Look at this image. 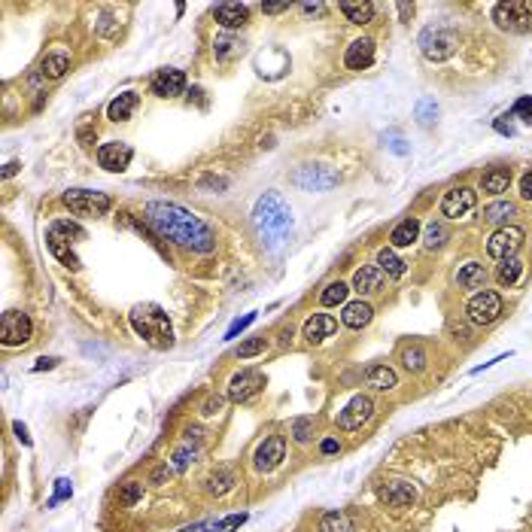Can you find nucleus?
Segmentation results:
<instances>
[{"label":"nucleus","mask_w":532,"mask_h":532,"mask_svg":"<svg viewBox=\"0 0 532 532\" xmlns=\"http://www.w3.org/2000/svg\"><path fill=\"white\" fill-rule=\"evenodd\" d=\"M508 186H511V171H508V167H493V171H487L484 180H481V189L490 192V195L508 192Z\"/></svg>","instance_id":"nucleus-24"},{"label":"nucleus","mask_w":532,"mask_h":532,"mask_svg":"<svg viewBox=\"0 0 532 532\" xmlns=\"http://www.w3.org/2000/svg\"><path fill=\"white\" fill-rule=\"evenodd\" d=\"M420 46H423V55H426V58H432V61H444L447 55H453L456 40H453V34L432 31V28H429V31L420 37Z\"/></svg>","instance_id":"nucleus-14"},{"label":"nucleus","mask_w":532,"mask_h":532,"mask_svg":"<svg viewBox=\"0 0 532 532\" xmlns=\"http://www.w3.org/2000/svg\"><path fill=\"white\" fill-rule=\"evenodd\" d=\"M499 314H502V295L499 292L484 289L469 301V320L478 323V326H487V323L499 320Z\"/></svg>","instance_id":"nucleus-9"},{"label":"nucleus","mask_w":532,"mask_h":532,"mask_svg":"<svg viewBox=\"0 0 532 532\" xmlns=\"http://www.w3.org/2000/svg\"><path fill=\"white\" fill-rule=\"evenodd\" d=\"M55 484H58V493H55V499H52V502H58V499L70 496V484H68V481H55Z\"/></svg>","instance_id":"nucleus-51"},{"label":"nucleus","mask_w":532,"mask_h":532,"mask_svg":"<svg viewBox=\"0 0 532 532\" xmlns=\"http://www.w3.org/2000/svg\"><path fill=\"white\" fill-rule=\"evenodd\" d=\"M511 216H514V204L511 201H493V204L484 207V219L487 223H493V225L508 223Z\"/></svg>","instance_id":"nucleus-30"},{"label":"nucleus","mask_w":532,"mask_h":532,"mask_svg":"<svg viewBox=\"0 0 532 532\" xmlns=\"http://www.w3.org/2000/svg\"><path fill=\"white\" fill-rule=\"evenodd\" d=\"M520 274H523V265L517 262V258H505V262L499 265V271H496L502 286H514L517 280H520Z\"/></svg>","instance_id":"nucleus-33"},{"label":"nucleus","mask_w":532,"mask_h":532,"mask_svg":"<svg viewBox=\"0 0 532 532\" xmlns=\"http://www.w3.org/2000/svg\"><path fill=\"white\" fill-rule=\"evenodd\" d=\"M64 204H68L70 213H76V216H107V210L113 207L110 195H103V192H88V189L64 192Z\"/></svg>","instance_id":"nucleus-5"},{"label":"nucleus","mask_w":532,"mask_h":532,"mask_svg":"<svg viewBox=\"0 0 532 532\" xmlns=\"http://www.w3.org/2000/svg\"><path fill=\"white\" fill-rule=\"evenodd\" d=\"M444 238H447V232H444V225L441 223H429V228H426V247L429 249H438L441 243H444Z\"/></svg>","instance_id":"nucleus-38"},{"label":"nucleus","mask_w":532,"mask_h":532,"mask_svg":"<svg viewBox=\"0 0 532 532\" xmlns=\"http://www.w3.org/2000/svg\"><path fill=\"white\" fill-rule=\"evenodd\" d=\"M262 10L268 12V16H277V12H286V10H289V3H262Z\"/></svg>","instance_id":"nucleus-46"},{"label":"nucleus","mask_w":532,"mask_h":532,"mask_svg":"<svg viewBox=\"0 0 532 532\" xmlns=\"http://www.w3.org/2000/svg\"><path fill=\"white\" fill-rule=\"evenodd\" d=\"M34 335V326L31 320H28V314H21V310H6L3 316H0V341L3 347H21L28 344Z\"/></svg>","instance_id":"nucleus-6"},{"label":"nucleus","mask_w":532,"mask_h":532,"mask_svg":"<svg viewBox=\"0 0 532 532\" xmlns=\"http://www.w3.org/2000/svg\"><path fill=\"white\" fill-rule=\"evenodd\" d=\"M12 429H16V435H19V441L21 444H31V435H28V429L21 423H12Z\"/></svg>","instance_id":"nucleus-50"},{"label":"nucleus","mask_w":532,"mask_h":532,"mask_svg":"<svg viewBox=\"0 0 532 532\" xmlns=\"http://www.w3.org/2000/svg\"><path fill=\"white\" fill-rule=\"evenodd\" d=\"M131 326L143 341H150L152 347H171L174 344V331L167 323V314L155 305H140L131 310Z\"/></svg>","instance_id":"nucleus-2"},{"label":"nucleus","mask_w":532,"mask_h":532,"mask_svg":"<svg viewBox=\"0 0 532 532\" xmlns=\"http://www.w3.org/2000/svg\"><path fill=\"white\" fill-rule=\"evenodd\" d=\"M310 435H314V420H310V417H298V420H295V423H292V438L298 441V444H305Z\"/></svg>","instance_id":"nucleus-36"},{"label":"nucleus","mask_w":532,"mask_h":532,"mask_svg":"<svg viewBox=\"0 0 532 532\" xmlns=\"http://www.w3.org/2000/svg\"><path fill=\"white\" fill-rule=\"evenodd\" d=\"M402 362H405V368H411V371H420V368L426 365V353L420 350V347H408V350L402 353Z\"/></svg>","instance_id":"nucleus-37"},{"label":"nucleus","mask_w":532,"mask_h":532,"mask_svg":"<svg viewBox=\"0 0 532 532\" xmlns=\"http://www.w3.org/2000/svg\"><path fill=\"white\" fill-rule=\"evenodd\" d=\"M70 68V58L64 55V52H52V55L43 58V64H40V73L46 79H61L64 73H68Z\"/></svg>","instance_id":"nucleus-26"},{"label":"nucleus","mask_w":532,"mask_h":532,"mask_svg":"<svg viewBox=\"0 0 532 532\" xmlns=\"http://www.w3.org/2000/svg\"><path fill=\"white\" fill-rule=\"evenodd\" d=\"M262 387H265V378L258 371H241L232 378V383H228V398H232V402H247V398H253Z\"/></svg>","instance_id":"nucleus-15"},{"label":"nucleus","mask_w":532,"mask_h":532,"mask_svg":"<svg viewBox=\"0 0 532 532\" xmlns=\"http://www.w3.org/2000/svg\"><path fill=\"white\" fill-rule=\"evenodd\" d=\"M232 52H234V40H232V37H223V40H216V58H223V61H225Z\"/></svg>","instance_id":"nucleus-43"},{"label":"nucleus","mask_w":532,"mask_h":532,"mask_svg":"<svg viewBox=\"0 0 532 532\" xmlns=\"http://www.w3.org/2000/svg\"><path fill=\"white\" fill-rule=\"evenodd\" d=\"M493 19L502 31H529L532 28V6L523 0H511V3H496Z\"/></svg>","instance_id":"nucleus-7"},{"label":"nucleus","mask_w":532,"mask_h":532,"mask_svg":"<svg viewBox=\"0 0 532 532\" xmlns=\"http://www.w3.org/2000/svg\"><path fill=\"white\" fill-rule=\"evenodd\" d=\"M183 88H186V73L176 68L158 70L152 79V94H158V98H176Z\"/></svg>","instance_id":"nucleus-16"},{"label":"nucleus","mask_w":532,"mask_h":532,"mask_svg":"<svg viewBox=\"0 0 532 532\" xmlns=\"http://www.w3.org/2000/svg\"><path fill=\"white\" fill-rule=\"evenodd\" d=\"M70 238H85V232L76 223H52L49 232H46V243H49L52 256L61 258L70 271H76L79 268V258H76V253H73V247H70Z\"/></svg>","instance_id":"nucleus-4"},{"label":"nucleus","mask_w":532,"mask_h":532,"mask_svg":"<svg viewBox=\"0 0 532 532\" xmlns=\"http://www.w3.org/2000/svg\"><path fill=\"white\" fill-rule=\"evenodd\" d=\"M529 6H532V0H529Z\"/></svg>","instance_id":"nucleus-55"},{"label":"nucleus","mask_w":532,"mask_h":532,"mask_svg":"<svg viewBox=\"0 0 532 532\" xmlns=\"http://www.w3.org/2000/svg\"><path fill=\"white\" fill-rule=\"evenodd\" d=\"M301 10H305L307 16H323V12H326V3H305Z\"/></svg>","instance_id":"nucleus-48"},{"label":"nucleus","mask_w":532,"mask_h":532,"mask_svg":"<svg viewBox=\"0 0 532 532\" xmlns=\"http://www.w3.org/2000/svg\"><path fill=\"white\" fill-rule=\"evenodd\" d=\"M380 499L387 502L389 508H411L413 502H417V490L405 481H393L380 490Z\"/></svg>","instance_id":"nucleus-18"},{"label":"nucleus","mask_w":532,"mask_h":532,"mask_svg":"<svg viewBox=\"0 0 532 532\" xmlns=\"http://www.w3.org/2000/svg\"><path fill=\"white\" fill-rule=\"evenodd\" d=\"M140 496H143V484H137V481H128L122 487V493H119V499H122V505H137Z\"/></svg>","instance_id":"nucleus-39"},{"label":"nucleus","mask_w":532,"mask_h":532,"mask_svg":"<svg viewBox=\"0 0 532 532\" xmlns=\"http://www.w3.org/2000/svg\"><path fill=\"white\" fill-rule=\"evenodd\" d=\"M420 238V223L417 219H405V223H398L393 228V234H389V243L398 249V247H411L413 241Z\"/></svg>","instance_id":"nucleus-25"},{"label":"nucleus","mask_w":532,"mask_h":532,"mask_svg":"<svg viewBox=\"0 0 532 532\" xmlns=\"http://www.w3.org/2000/svg\"><path fill=\"white\" fill-rule=\"evenodd\" d=\"M146 223L158 232V238L174 241L186 249H195V253H210L213 249V232L207 228V223L180 204H146Z\"/></svg>","instance_id":"nucleus-1"},{"label":"nucleus","mask_w":532,"mask_h":532,"mask_svg":"<svg viewBox=\"0 0 532 532\" xmlns=\"http://www.w3.org/2000/svg\"><path fill=\"white\" fill-rule=\"evenodd\" d=\"M219 408H223V398H207L204 402V413H216Z\"/></svg>","instance_id":"nucleus-49"},{"label":"nucleus","mask_w":532,"mask_h":532,"mask_svg":"<svg viewBox=\"0 0 532 532\" xmlns=\"http://www.w3.org/2000/svg\"><path fill=\"white\" fill-rule=\"evenodd\" d=\"M383 286V271L378 265H362V268L353 274V289L359 295H368V292H378Z\"/></svg>","instance_id":"nucleus-20"},{"label":"nucleus","mask_w":532,"mask_h":532,"mask_svg":"<svg viewBox=\"0 0 532 532\" xmlns=\"http://www.w3.org/2000/svg\"><path fill=\"white\" fill-rule=\"evenodd\" d=\"M347 292H350V286H347V283H341V280H335V283H329L326 289H323L320 301H323V305H326V307L344 305V301H347Z\"/></svg>","instance_id":"nucleus-32"},{"label":"nucleus","mask_w":532,"mask_h":532,"mask_svg":"<svg viewBox=\"0 0 532 532\" xmlns=\"http://www.w3.org/2000/svg\"><path fill=\"white\" fill-rule=\"evenodd\" d=\"M320 532H350V517L344 511H329L320 520Z\"/></svg>","instance_id":"nucleus-34"},{"label":"nucleus","mask_w":532,"mask_h":532,"mask_svg":"<svg viewBox=\"0 0 532 532\" xmlns=\"http://www.w3.org/2000/svg\"><path fill=\"white\" fill-rule=\"evenodd\" d=\"M253 320H256V314H247V316H243V320H238V323H234L232 329H228V335H225V338H234V335H238L241 329H247V326H249V323H253Z\"/></svg>","instance_id":"nucleus-44"},{"label":"nucleus","mask_w":532,"mask_h":532,"mask_svg":"<svg viewBox=\"0 0 532 532\" xmlns=\"http://www.w3.org/2000/svg\"><path fill=\"white\" fill-rule=\"evenodd\" d=\"M496 131L499 134H514V125L505 122V119H496Z\"/></svg>","instance_id":"nucleus-52"},{"label":"nucleus","mask_w":532,"mask_h":532,"mask_svg":"<svg viewBox=\"0 0 532 532\" xmlns=\"http://www.w3.org/2000/svg\"><path fill=\"white\" fill-rule=\"evenodd\" d=\"M371 411H374V402L368 396H356V398H350V405L338 413V426L347 432H353V429H362V423H368L371 420Z\"/></svg>","instance_id":"nucleus-11"},{"label":"nucleus","mask_w":532,"mask_h":532,"mask_svg":"<svg viewBox=\"0 0 532 532\" xmlns=\"http://www.w3.org/2000/svg\"><path fill=\"white\" fill-rule=\"evenodd\" d=\"M243 520H247V514H232V517H225V520L216 523V532H232V529H238Z\"/></svg>","instance_id":"nucleus-42"},{"label":"nucleus","mask_w":532,"mask_h":532,"mask_svg":"<svg viewBox=\"0 0 532 532\" xmlns=\"http://www.w3.org/2000/svg\"><path fill=\"white\" fill-rule=\"evenodd\" d=\"M256 228L265 234V238H283L286 234V228L292 225V213H289V207H286L283 201H280L277 195H265V198H258V204H256Z\"/></svg>","instance_id":"nucleus-3"},{"label":"nucleus","mask_w":532,"mask_h":532,"mask_svg":"<svg viewBox=\"0 0 532 532\" xmlns=\"http://www.w3.org/2000/svg\"><path fill=\"white\" fill-rule=\"evenodd\" d=\"M335 331H338V320H335V316H329V314H314L305 323V338L310 344L326 341V338L335 335Z\"/></svg>","instance_id":"nucleus-19"},{"label":"nucleus","mask_w":532,"mask_h":532,"mask_svg":"<svg viewBox=\"0 0 532 532\" xmlns=\"http://www.w3.org/2000/svg\"><path fill=\"white\" fill-rule=\"evenodd\" d=\"M365 380H368V387H371V389L387 393V389L396 387V371H393V368H387V365H371V368H368V374H365Z\"/></svg>","instance_id":"nucleus-27"},{"label":"nucleus","mask_w":532,"mask_h":532,"mask_svg":"<svg viewBox=\"0 0 532 532\" xmlns=\"http://www.w3.org/2000/svg\"><path fill=\"white\" fill-rule=\"evenodd\" d=\"M341 12L353 25H368L374 16V3H341Z\"/></svg>","instance_id":"nucleus-31"},{"label":"nucleus","mask_w":532,"mask_h":532,"mask_svg":"<svg viewBox=\"0 0 532 532\" xmlns=\"http://www.w3.org/2000/svg\"><path fill=\"white\" fill-rule=\"evenodd\" d=\"M520 195H523V198H529V201H532V174H526V176L520 180Z\"/></svg>","instance_id":"nucleus-47"},{"label":"nucleus","mask_w":532,"mask_h":532,"mask_svg":"<svg viewBox=\"0 0 532 532\" xmlns=\"http://www.w3.org/2000/svg\"><path fill=\"white\" fill-rule=\"evenodd\" d=\"M378 268H380L387 277H402V274H405V262L396 256L393 247H383L380 253H378Z\"/></svg>","instance_id":"nucleus-29"},{"label":"nucleus","mask_w":532,"mask_h":532,"mask_svg":"<svg viewBox=\"0 0 532 532\" xmlns=\"http://www.w3.org/2000/svg\"><path fill=\"white\" fill-rule=\"evenodd\" d=\"M210 487H207V490L213 493V496H223V493H228L234 487V475L228 469H219L216 475H210V481H207Z\"/></svg>","instance_id":"nucleus-35"},{"label":"nucleus","mask_w":532,"mask_h":532,"mask_svg":"<svg viewBox=\"0 0 532 532\" xmlns=\"http://www.w3.org/2000/svg\"><path fill=\"white\" fill-rule=\"evenodd\" d=\"M523 228H517V225H505V228H499L496 234H493L490 241H487V253H490L493 258H499V262H505V258H514L517 256V249L523 247Z\"/></svg>","instance_id":"nucleus-8"},{"label":"nucleus","mask_w":532,"mask_h":532,"mask_svg":"<svg viewBox=\"0 0 532 532\" xmlns=\"http://www.w3.org/2000/svg\"><path fill=\"white\" fill-rule=\"evenodd\" d=\"M249 19V10L243 3H219L216 6V21L228 31H234V28H241L243 21Z\"/></svg>","instance_id":"nucleus-23"},{"label":"nucleus","mask_w":532,"mask_h":532,"mask_svg":"<svg viewBox=\"0 0 532 532\" xmlns=\"http://www.w3.org/2000/svg\"><path fill=\"white\" fill-rule=\"evenodd\" d=\"M137 103H140V98H137L134 92H122L119 98L110 101L107 119H110V122H125V119H131V113L137 110Z\"/></svg>","instance_id":"nucleus-21"},{"label":"nucleus","mask_w":532,"mask_h":532,"mask_svg":"<svg viewBox=\"0 0 532 532\" xmlns=\"http://www.w3.org/2000/svg\"><path fill=\"white\" fill-rule=\"evenodd\" d=\"M371 61H374V43L368 40V37H362V40H353L350 46H347L344 64H347L350 70H365Z\"/></svg>","instance_id":"nucleus-17"},{"label":"nucleus","mask_w":532,"mask_h":532,"mask_svg":"<svg viewBox=\"0 0 532 532\" xmlns=\"http://www.w3.org/2000/svg\"><path fill=\"white\" fill-rule=\"evenodd\" d=\"M16 171H19V161H10V165L3 167V176H6V180H10V176L16 174Z\"/></svg>","instance_id":"nucleus-54"},{"label":"nucleus","mask_w":532,"mask_h":532,"mask_svg":"<svg viewBox=\"0 0 532 532\" xmlns=\"http://www.w3.org/2000/svg\"><path fill=\"white\" fill-rule=\"evenodd\" d=\"M286 456V441L283 435H271V438H265L262 444L256 450V471H274L280 462H283Z\"/></svg>","instance_id":"nucleus-13"},{"label":"nucleus","mask_w":532,"mask_h":532,"mask_svg":"<svg viewBox=\"0 0 532 532\" xmlns=\"http://www.w3.org/2000/svg\"><path fill=\"white\" fill-rule=\"evenodd\" d=\"M371 316H374L371 305H365V301H350V305L344 307V314H341V323L347 329H362V326L371 323Z\"/></svg>","instance_id":"nucleus-22"},{"label":"nucleus","mask_w":532,"mask_h":532,"mask_svg":"<svg viewBox=\"0 0 532 532\" xmlns=\"http://www.w3.org/2000/svg\"><path fill=\"white\" fill-rule=\"evenodd\" d=\"M320 450H323V453H335V450H338V441H335V438H326V441L320 444Z\"/></svg>","instance_id":"nucleus-53"},{"label":"nucleus","mask_w":532,"mask_h":532,"mask_svg":"<svg viewBox=\"0 0 532 532\" xmlns=\"http://www.w3.org/2000/svg\"><path fill=\"white\" fill-rule=\"evenodd\" d=\"M514 116H517V119H523L526 125H532V98H529V94L514 103Z\"/></svg>","instance_id":"nucleus-41"},{"label":"nucleus","mask_w":532,"mask_h":532,"mask_svg":"<svg viewBox=\"0 0 532 532\" xmlns=\"http://www.w3.org/2000/svg\"><path fill=\"white\" fill-rule=\"evenodd\" d=\"M475 204H478L475 189L456 186L444 195V201H441V213H444L447 219H462V216H469V213L475 210Z\"/></svg>","instance_id":"nucleus-10"},{"label":"nucleus","mask_w":532,"mask_h":532,"mask_svg":"<svg viewBox=\"0 0 532 532\" xmlns=\"http://www.w3.org/2000/svg\"><path fill=\"white\" fill-rule=\"evenodd\" d=\"M131 158H134V150H131L128 143H119V140L103 143L98 150V165L103 171H113V174H122L125 167L131 165Z\"/></svg>","instance_id":"nucleus-12"},{"label":"nucleus","mask_w":532,"mask_h":532,"mask_svg":"<svg viewBox=\"0 0 532 532\" xmlns=\"http://www.w3.org/2000/svg\"><path fill=\"white\" fill-rule=\"evenodd\" d=\"M258 353H265V338H249V341H243L238 347V356L241 359H253Z\"/></svg>","instance_id":"nucleus-40"},{"label":"nucleus","mask_w":532,"mask_h":532,"mask_svg":"<svg viewBox=\"0 0 532 532\" xmlns=\"http://www.w3.org/2000/svg\"><path fill=\"white\" fill-rule=\"evenodd\" d=\"M58 362H61V359H55V356H46V359H40V362H37V365H34V371H49V368H55Z\"/></svg>","instance_id":"nucleus-45"},{"label":"nucleus","mask_w":532,"mask_h":532,"mask_svg":"<svg viewBox=\"0 0 532 532\" xmlns=\"http://www.w3.org/2000/svg\"><path fill=\"white\" fill-rule=\"evenodd\" d=\"M456 280H460V286H465V289H481V286L487 283V271H484V265L469 262V265H462L460 268Z\"/></svg>","instance_id":"nucleus-28"}]
</instances>
